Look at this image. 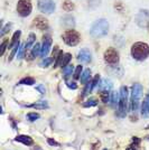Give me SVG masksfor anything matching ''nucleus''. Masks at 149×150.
<instances>
[{"label":"nucleus","instance_id":"f257e3e1","mask_svg":"<svg viewBox=\"0 0 149 150\" xmlns=\"http://www.w3.org/2000/svg\"><path fill=\"white\" fill-rule=\"evenodd\" d=\"M131 55L137 61H145L149 56V46L141 42L135 43L131 46Z\"/></svg>","mask_w":149,"mask_h":150},{"label":"nucleus","instance_id":"f03ea898","mask_svg":"<svg viewBox=\"0 0 149 150\" xmlns=\"http://www.w3.org/2000/svg\"><path fill=\"white\" fill-rule=\"evenodd\" d=\"M109 30V24L106 19H99L93 24L91 28V35L94 38H100L106 36Z\"/></svg>","mask_w":149,"mask_h":150},{"label":"nucleus","instance_id":"7ed1b4c3","mask_svg":"<svg viewBox=\"0 0 149 150\" xmlns=\"http://www.w3.org/2000/svg\"><path fill=\"white\" fill-rule=\"evenodd\" d=\"M128 110V88L122 86L119 93V113L121 117H124Z\"/></svg>","mask_w":149,"mask_h":150},{"label":"nucleus","instance_id":"20e7f679","mask_svg":"<svg viewBox=\"0 0 149 150\" xmlns=\"http://www.w3.org/2000/svg\"><path fill=\"white\" fill-rule=\"evenodd\" d=\"M62 37H63L64 43L66 45H68V46H76V45L80 43V40H81L80 34L76 30H74V29L66 30L63 34Z\"/></svg>","mask_w":149,"mask_h":150},{"label":"nucleus","instance_id":"39448f33","mask_svg":"<svg viewBox=\"0 0 149 150\" xmlns=\"http://www.w3.org/2000/svg\"><path fill=\"white\" fill-rule=\"evenodd\" d=\"M141 92H143L141 85L136 83L132 86V94H131V109H132V111H137V109H138L139 100H140V96H141Z\"/></svg>","mask_w":149,"mask_h":150},{"label":"nucleus","instance_id":"423d86ee","mask_svg":"<svg viewBox=\"0 0 149 150\" xmlns=\"http://www.w3.org/2000/svg\"><path fill=\"white\" fill-rule=\"evenodd\" d=\"M31 0H19L17 4V13L21 16V17H27L29 16L31 13Z\"/></svg>","mask_w":149,"mask_h":150},{"label":"nucleus","instance_id":"0eeeda50","mask_svg":"<svg viewBox=\"0 0 149 150\" xmlns=\"http://www.w3.org/2000/svg\"><path fill=\"white\" fill-rule=\"evenodd\" d=\"M137 25L141 28H149V10L141 9L136 16Z\"/></svg>","mask_w":149,"mask_h":150},{"label":"nucleus","instance_id":"6e6552de","mask_svg":"<svg viewBox=\"0 0 149 150\" xmlns=\"http://www.w3.org/2000/svg\"><path fill=\"white\" fill-rule=\"evenodd\" d=\"M38 9L45 13H52L55 10V4L53 0H38Z\"/></svg>","mask_w":149,"mask_h":150},{"label":"nucleus","instance_id":"1a4fd4ad","mask_svg":"<svg viewBox=\"0 0 149 150\" xmlns=\"http://www.w3.org/2000/svg\"><path fill=\"white\" fill-rule=\"evenodd\" d=\"M104 61H106L108 64H111V65L118 64L119 53L114 50V48H108V50L104 52Z\"/></svg>","mask_w":149,"mask_h":150},{"label":"nucleus","instance_id":"9d476101","mask_svg":"<svg viewBox=\"0 0 149 150\" xmlns=\"http://www.w3.org/2000/svg\"><path fill=\"white\" fill-rule=\"evenodd\" d=\"M50 46H52V38L50 36H45L44 37V42H43V46H42V53L40 55L43 58L47 56V54L50 53Z\"/></svg>","mask_w":149,"mask_h":150},{"label":"nucleus","instance_id":"9b49d317","mask_svg":"<svg viewBox=\"0 0 149 150\" xmlns=\"http://www.w3.org/2000/svg\"><path fill=\"white\" fill-rule=\"evenodd\" d=\"M34 26L40 30H45L48 28V21L46 18H44L42 16H38L34 19Z\"/></svg>","mask_w":149,"mask_h":150},{"label":"nucleus","instance_id":"f8f14e48","mask_svg":"<svg viewBox=\"0 0 149 150\" xmlns=\"http://www.w3.org/2000/svg\"><path fill=\"white\" fill-rule=\"evenodd\" d=\"M77 59L82 63H90L91 59H92V55L90 53V50H87V48H83L77 54Z\"/></svg>","mask_w":149,"mask_h":150},{"label":"nucleus","instance_id":"ddd939ff","mask_svg":"<svg viewBox=\"0 0 149 150\" xmlns=\"http://www.w3.org/2000/svg\"><path fill=\"white\" fill-rule=\"evenodd\" d=\"M16 141L18 142H21V144H26V146H31V144H34V140L31 139L29 136H25V134H20V136H17L15 138Z\"/></svg>","mask_w":149,"mask_h":150},{"label":"nucleus","instance_id":"4468645a","mask_svg":"<svg viewBox=\"0 0 149 150\" xmlns=\"http://www.w3.org/2000/svg\"><path fill=\"white\" fill-rule=\"evenodd\" d=\"M61 21H62V25L63 26H66V27H73L75 25V19L73 16H64L62 19H61Z\"/></svg>","mask_w":149,"mask_h":150},{"label":"nucleus","instance_id":"2eb2a0df","mask_svg":"<svg viewBox=\"0 0 149 150\" xmlns=\"http://www.w3.org/2000/svg\"><path fill=\"white\" fill-rule=\"evenodd\" d=\"M112 88V82L110 81V80H102V82L100 83V85H99V88L101 90V92L102 91H110Z\"/></svg>","mask_w":149,"mask_h":150},{"label":"nucleus","instance_id":"dca6fc26","mask_svg":"<svg viewBox=\"0 0 149 150\" xmlns=\"http://www.w3.org/2000/svg\"><path fill=\"white\" fill-rule=\"evenodd\" d=\"M28 108H33V109H47L48 108V104L46 101H39V102H36L34 104H31V105H27Z\"/></svg>","mask_w":149,"mask_h":150},{"label":"nucleus","instance_id":"f3484780","mask_svg":"<svg viewBox=\"0 0 149 150\" xmlns=\"http://www.w3.org/2000/svg\"><path fill=\"white\" fill-rule=\"evenodd\" d=\"M20 34H21V31L20 30L16 31V33L13 34V39H11V43H10V48H13L16 45L19 44V37H20Z\"/></svg>","mask_w":149,"mask_h":150},{"label":"nucleus","instance_id":"a211bd4d","mask_svg":"<svg viewBox=\"0 0 149 150\" xmlns=\"http://www.w3.org/2000/svg\"><path fill=\"white\" fill-rule=\"evenodd\" d=\"M90 77H91V71L90 69H85L83 73H82L81 77H80V80H81V83H87L89 80H90Z\"/></svg>","mask_w":149,"mask_h":150},{"label":"nucleus","instance_id":"6ab92c4d","mask_svg":"<svg viewBox=\"0 0 149 150\" xmlns=\"http://www.w3.org/2000/svg\"><path fill=\"white\" fill-rule=\"evenodd\" d=\"M141 114L143 117H149V104L146 100L143 101L141 105Z\"/></svg>","mask_w":149,"mask_h":150},{"label":"nucleus","instance_id":"aec40b11","mask_svg":"<svg viewBox=\"0 0 149 150\" xmlns=\"http://www.w3.org/2000/svg\"><path fill=\"white\" fill-rule=\"evenodd\" d=\"M42 53V48H40V45L39 44H35L33 46V50H31V58L36 57L37 55H39Z\"/></svg>","mask_w":149,"mask_h":150},{"label":"nucleus","instance_id":"412c9836","mask_svg":"<svg viewBox=\"0 0 149 150\" xmlns=\"http://www.w3.org/2000/svg\"><path fill=\"white\" fill-rule=\"evenodd\" d=\"M19 84L20 85H33V84H35V80L33 77H25V79L20 80Z\"/></svg>","mask_w":149,"mask_h":150},{"label":"nucleus","instance_id":"4be33fe9","mask_svg":"<svg viewBox=\"0 0 149 150\" xmlns=\"http://www.w3.org/2000/svg\"><path fill=\"white\" fill-rule=\"evenodd\" d=\"M71 58H72V55L71 54H64V56H63V59H62V63H61V66L62 67H66L68 65V63L71 61Z\"/></svg>","mask_w":149,"mask_h":150},{"label":"nucleus","instance_id":"5701e85b","mask_svg":"<svg viewBox=\"0 0 149 150\" xmlns=\"http://www.w3.org/2000/svg\"><path fill=\"white\" fill-rule=\"evenodd\" d=\"M63 9L66 10V11H72L74 9V5L70 0H65L64 4H63Z\"/></svg>","mask_w":149,"mask_h":150},{"label":"nucleus","instance_id":"b1692460","mask_svg":"<svg viewBox=\"0 0 149 150\" xmlns=\"http://www.w3.org/2000/svg\"><path fill=\"white\" fill-rule=\"evenodd\" d=\"M110 103H111L112 106H116L117 102H118V93L117 92H112L110 93Z\"/></svg>","mask_w":149,"mask_h":150},{"label":"nucleus","instance_id":"393cba45","mask_svg":"<svg viewBox=\"0 0 149 150\" xmlns=\"http://www.w3.org/2000/svg\"><path fill=\"white\" fill-rule=\"evenodd\" d=\"M73 69H74V66L73 65H67L66 67H64V76L65 77H68V76H71L72 73H73Z\"/></svg>","mask_w":149,"mask_h":150},{"label":"nucleus","instance_id":"a878e982","mask_svg":"<svg viewBox=\"0 0 149 150\" xmlns=\"http://www.w3.org/2000/svg\"><path fill=\"white\" fill-rule=\"evenodd\" d=\"M35 39H36V36L34 35V34H31L29 35V38H28V42L26 43V45H25V50H27L29 47H31V45L34 44V42H35Z\"/></svg>","mask_w":149,"mask_h":150},{"label":"nucleus","instance_id":"bb28decb","mask_svg":"<svg viewBox=\"0 0 149 150\" xmlns=\"http://www.w3.org/2000/svg\"><path fill=\"white\" fill-rule=\"evenodd\" d=\"M53 59H54L53 57H45L43 61L40 62V64H39V65H40L42 67H46V66H48L50 63L53 62Z\"/></svg>","mask_w":149,"mask_h":150},{"label":"nucleus","instance_id":"cd10ccee","mask_svg":"<svg viewBox=\"0 0 149 150\" xmlns=\"http://www.w3.org/2000/svg\"><path fill=\"white\" fill-rule=\"evenodd\" d=\"M100 96H101V100L103 101L104 103H106L108 101L110 100V93L108 91H102L101 94H100Z\"/></svg>","mask_w":149,"mask_h":150},{"label":"nucleus","instance_id":"c85d7f7f","mask_svg":"<svg viewBox=\"0 0 149 150\" xmlns=\"http://www.w3.org/2000/svg\"><path fill=\"white\" fill-rule=\"evenodd\" d=\"M98 104V102L95 99H90V100H87L85 103H83V106H85V108H91V106H95Z\"/></svg>","mask_w":149,"mask_h":150},{"label":"nucleus","instance_id":"c756f323","mask_svg":"<svg viewBox=\"0 0 149 150\" xmlns=\"http://www.w3.org/2000/svg\"><path fill=\"white\" fill-rule=\"evenodd\" d=\"M27 119L29 121H36L37 119H39V114L35 112H31L27 114Z\"/></svg>","mask_w":149,"mask_h":150},{"label":"nucleus","instance_id":"7c9ffc66","mask_svg":"<svg viewBox=\"0 0 149 150\" xmlns=\"http://www.w3.org/2000/svg\"><path fill=\"white\" fill-rule=\"evenodd\" d=\"M82 73V66L81 65H79V66H76V69H75L74 72V79L75 80H77V79H80V75Z\"/></svg>","mask_w":149,"mask_h":150},{"label":"nucleus","instance_id":"2f4dec72","mask_svg":"<svg viewBox=\"0 0 149 150\" xmlns=\"http://www.w3.org/2000/svg\"><path fill=\"white\" fill-rule=\"evenodd\" d=\"M19 47H20V45L17 44V45H16V46H15V47L13 48V52H11V54H10V57H9V62H10V61H11V59L13 58V56L16 55L17 50H19Z\"/></svg>","mask_w":149,"mask_h":150},{"label":"nucleus","instance_id":"473e14b6","mask_svg":"<svg viewBox=\"0 0 149 150\" xmlns=\"http://www.w3.org/2000/svg\"><path fill=\"white\" fill-rule=\"evenodd\" d=\"M93 90V86H92V82H90V83H87V88L84 90V95H87L89 93H91V91Z\"/></svg>","mask_w":149,"mask_h":150},{"label":"nucleus","instance_id":"72a5a7b5","mask_svg":"<svg viewBox=\"0 0 149 150\" xmlns=\"http://www.w3.org/2000/svg\"><path fill=\"white\" fill-rule=\"evenodd\" d=\"M10 27H11V24H7L2 29H1V33H0V36H4L6 33H8L9 31V29H10Z\"/></svg>","mask_w":149,"mask_h":150},{"label":"nucleus","instance_id":"f704fd0d","mask_svg":"<svg viewBox=\"0 0 149 150\" xmlns=\"http://www.w3.org/2000/svg\"><path fill=\"white\" fill-rule=\"evenodd\" d=\"M36 90H37V91H39V92H40V94L46 93V88H45V86H44V85H42V84L37 85V86H36Z\"/></svg>","mask_w":149,"mask_h":150},{"label":"nucleus","instance_id":"c9c22d12","mask_svg":"<svg viewBox=\"0 0 149 150\" xmlns=\"http://www.w3.org/2000/svg\"><path fill=\"white\" fill-rule=\"evenodd\" d=\"M25 46H20L19 47V52H18V58H21L23 57V55H24V52H25Z\"/></svg>","mask_w":149,"mask_h":150},{"label":"nucleus","instance_id":"e433bc0d","mask_svg":"<svg viewBox=\"0 0 149 150\" xmlns=\"http://www.w3.org/2000/svg\"><path fill=\"white\" fill-rule=\"evenodd\" d=\"M6 46H7V40H5V42L1 44V50H0V55H4V53H5V50H6Z\"/></svg>","mask_w":149,"mask_h":150},{"label":"nucleus","instance_id":"4c0bfd02","mask_svg":"<svg viewBox=\"0 0 149 150\" xmlns=\"http://www.w3.org/2000/svg\"><path fill=\"white\" fill-rule=\"evenodd\" d=\"M67 86L70 88H72V90H76L77 88V85L75 83H73V82H67Z\"/></svg>","mask_w":149,"mask_h":150},{"label":"nucleus","instance_id":"58836bf2","mask_svg":"<svg viewBox=\"0 0 149 150\" xmlns=\"http://www.w3.org/2000/svg\"><path fill=\"white\" fill-rule=\"evenodd\" d=\"M47 142H48L50 146H58V142H56L55 140H52V139H47Z\"/></svg>","mask_w":149,"mask_h":150},{"label":"nucleus","instance_id":"ea45409f","mask_svg":"<svg viewBox=\"0 0 149 150\" xmlns=\"http://www.w3.org/2000/svg\"><path fill=\"white\" fill-rule=\"evenodd\" d=\"M127 150H137V149H135V147H133V146H131V147H128Z\"/></svg>","mask_w":149,"mask_h":150},{"label":"nucleus","instance_id":"a19ab883","mask_svg":"<svg viewBox=\"0 0 149 150\" xmlns=\"http://www.w3.org/2000/svg\"><path fill=\"white\" fill-rule=\"evenodd\" d=\"M146 101L148 102V104H149V94H148V95H147V98H146Z\"/></svg>","mask_w":149,"mask_h":150},{"label":"nucleus","instance_id":"79ce46f5","mask_svg":"<svg viewBox=\"0 0 149 150\" xmlns=\"http://www.w3.org/2000/svg\"><path fill=\"white\" fill-rule=\"evenodd\" d=\"M147 139H148V140H149V137H148V138H147Z\"/></svg>","mask_w":149,"mask_h":150},{"label":"nucleus","instance_id":"37998d69","mask_svg":"<svg viewBox=\"0 0 149 150\" xmlns=\"http://www.w3.org/2000/svg\"><path fill=\"white\" fill-rule=\"evenodd\" d=\"M103 150H106V149H103Z\"/></svg>","mask_w":149,"mask_h":150}]
</instances>
